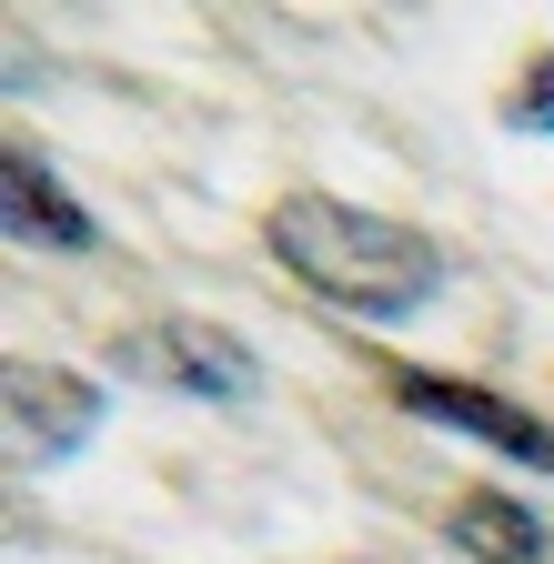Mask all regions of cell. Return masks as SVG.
Returning a JSON list of instances; mask_svg holds the SVG:
<instances>
[{"label":"cell","mask_w":554,"mask_h":564,"mask_svg":"<svg viewBox=\"0 0 554 564\" xmlns=\"http://www.w3.org/2000/svg\"><path fill=\"white\" fill-rule=\"evenodd\" d=\"M454 544L484 554V564H544V524L524 514V494H474L454 514Z\"/></svg>","instance_id":"6"},{"label":"cell","mask_w":554,"mask_h":564,"mask_svg":"<svg viewBox=\"0 0 554 564\" xmlns=\"http://www.w3.org/2000/svg\"><path fill=\"white\" fill-rule=\"evenodd\" d=\"M262 232H272L293 282H313L323 303L363 313V323H403V313H424L444 293V252L413 223H393V212L333 202V192H283Z\"/></svg>","instance_id":"1"},{"label":"cell","mask_w":554,"mask_h":564,"mask_svg":"<svg viewBox=\"0 0 554 564\" xmlns=\"http://www.w3.org/2000/svg\"><path fill=\"white\" fill-rule=\"evenodd\" d=\"M0 403H11V474H51L61 454H82L101 434V383L61 373V364H11Z\"/></svg>","instance_id":"3"},{"label":"cell","mask_w":554,"mask_h":564,"mask_svg":"<svg viewBox=\"0 0 554 564\" xmlns=\"http://www.w3.org/2000/svg\"><path fill=\"white\" fill-rule=\"evenodd\" d=\"M111 373L121 383H152V393H192V403H242L262 383V364L213 333V323H142V333H111Z\"/></svg>","instance_id":"2"},{"label":"cell","mask_w":554,"mask_h":564,"mask_svg":"<svg viewBox=\"0 0 554 564\" xmlns=\"http://www.w3.org/2000/svg\"><path fill=\"white\" fill-rule=\"evenodd\" d=\"M0 212H11V242H61V252H91V242H101V232H91V212L61 192L31 152L0 162Z\"/></svg>","instance_id":"5"},{"label":"cell","mask_w":554,"mask_h":564,"mask_svg":"<svg viewBox=\"0 0 554 564\" xmlns=\"http://www.w3.org/2000/svg\"><path fill=\"white\" fill-rule=\"evenodd\" d=\"M514 131H554V61H534V82L514 91V111H504Z\"/></svg>","instance_id":"7"},{"label":"cell","mask_w":554,"mask_h":564,"mask_svg":"<svg viewBox=\"0 0 554 564\" xmlns=\"http://www.w3.org/2000/svg\"><path fill=\"white\" fill-rule=\"evenodd\" d=\"M393 393L424 413V423H454V434H474V444H495V454L554 474V434H544L534 413H514V403H495V393H474V383H444V373H403Z\"/></svg>","instance_id":"4"}]
</instances>
